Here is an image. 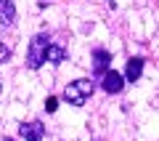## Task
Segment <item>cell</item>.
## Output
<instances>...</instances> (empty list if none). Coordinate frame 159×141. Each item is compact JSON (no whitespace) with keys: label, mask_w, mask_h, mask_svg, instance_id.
I'll list each match as a JSON object with an SVG mask.
<instances>
[{"label":"cell","mask_w":159,"mask_h":141,"mask_svg":"<svg viewBox=\"0 0 159 141\" xmlns=\"http://www.w3.org/2000/svg\"><path fill=\"white\" fill-rule=\"evenodd\" d=\"M143 59L141 56H133V59H127V64H125V75H122V77L127 80V83H135L138 77H141L143 75Z\"/></svg>","instance_id":"cell-5"},{"label":"cell","mask_w":159,"mask_h":141,"mask_svg":"<svg viewBox=\"0 0 159 141\" xmlns=\"http://www.w3.org/2000/svg\"><path fill=\"white\" fill-rule=\"evenodd\" d=\"M56 109H58V99H56V96H48V99H45V112L53 114Z\"/></svg>","instance_id":"cell-10"},{"label":"cell","mask_w":159,"mask_h":141,"mask_svg":"<svg viewBox=\"0 0 159 141\" xmlns=\"http://www.w3.org/2000/svg\"><path fill=\"white\" fill-rule=\"evenodd\" d=\"M11 53H13V48H11V45L0 43V64H6L8 59H11Z\"/></svg>","instance_id":"cell-9"},{"label":"cell","mask_w":159,"mask_h":141,"mask_svg":"<svg viewBox=\"0 0 159 141\" xmlns=\"http://www.w3.org/2000/svg\"><path fill=\"white\" fill-rule=\"evenodd\" d=\"M48 45H51V37L45 32H40L32 37L29 43V51H27V67L29 69H40L45 64V53H48Z\"/></svg>","instance_id":"cell-1"},{"label":"cell","mask_w":159,"mask_h":141,"mask_svg":"<svg viewBox=\"0 0 159 141\" xmlns=\"http://www.w3.org/2000/svg\"><path fill=\"white\" fill-rule=\"evenodd\" d=\"M93 96V83L90 80H74L64 88V101H69L72 107H82L88 99Z\"/></svg>","instance_id":"cell-2"},{"label":"cell","mask_w":159,"mask_h":141,"mask_svg":"<svg viewBox=\"0 0 159 141\" xmlns=\"http://www.w3.org/2000/svg\"><path fill=\"white\" fill-rule=\"evenodd\" d=\"M19 136H21L24 141H43V136H45V128H43V123H40V120H32V123H21V125H19Z\"/></svg>","instance_id":"cell-3"},{"label":"cell","mask_w":159,"mask_h":141,"mask_svg":"<svg viewBox=\"0 0 159 141\" xmlns=\"http://www.w3.org/2000/svg\"><path fill=\"white\" fill-rule=\"evenodd\" d=\"M101 88L106 90V93H122V88H125V77H122V75L119 72H103V80H101Z\"/></svg>","instance_id":"cell-4"},{"label":"cell","mask_w":159,"mask_h":141,"mask_svg":"<svg viewBox=\"0 0 159 141\" xmlns=\"http://www.w3.org/2000/svg\"><path fill=\"white\" fill-rule=\"evenodd\" d=\"M66 56H69V53L64 51L58 43H51V45H48V53H45V64H61Z\"/></svg>","instance_id":"cell-8"},{"label":"cell","mask_w":159,"mask_h":141,"mask_svg":"<svg viewBox=\"0 0 159 141\" xmlns=\"http://www.w3.org/2000/svg\"><path fill=\"white\" fill-rule=\"evenodd\" d=\"M16 19V6L13 0H0V27H8Z\"/></svg>","instance_id":"cell-7"},{"label":"cell","mask_w":159,"mask_h":141,"mask_svg":"<svg viewBox=\"0 0 159 141\" xmlns=\"http://www.w3.org/2000/svg\"><path fill=\"white\" fill-rule=\"evenodd\" d=\"M3 141H16V139H8V136H6V139H3Z\"/></svg>","instance_id":"cell-11"},{"label":"cell","mask_w":159,"mask_h":141,"mask_svg":"<svg viewBox=\"0 0 159 141\" xmlns=\"http://www.w3.org/2000/svg\"><path fill=\"white\" fill-rule=\"evenodd\" d=\"M109 64H111V53L103 51V48H96V51H93V72L103 75L109 69Z\"/></svg>","instance_id":"cell-6"}]
</instances>
